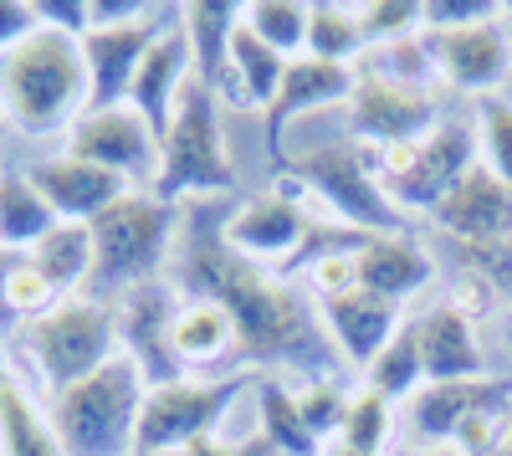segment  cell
<instances>
[{
	"mask_svg": "<svg viewBox=\"0 0 512 456\" xmlns=\"http://www.w3.org/2000/svg\"><path fill=\"white\" fill-rule=\"evenodd\" d=\"M180 287L185 298L221 303L236 323L241 359L251 364H297L313 369V380H328L333 354L323 349V334L292 282L277 272L236 257L226 246L221 221H210L205 205H195L185 221V252H180Z\"/></svg>",
	"mask_w": 512,
	"mask_h": 456,
	"instance_id": "1",
	"label": "cell"
},
{
	"mask_svg": "<svg viewBox=\"0 0 512 456\" xmlns=\"http://www.w3.org/2000/svg\"><path fill=\"white\" fill-rule=\"evenodd\" d=\"M0 108L21 134H57L88 113V62L82 41L41 26L0 57Z\"/></svg>",
	"mask_w": 512,
	"mask_h": 456,
	"instance_id": "2",
	"label": "cell"
},
{
	"mask_svg": "<svg viewBox=\"0 0 512 456\" xmlns=\"http://www.w3.org/2000/svg\"><path fill=\"white\" fill-rule=\"evenodd\" d=\"M144 395H149L144 369L128 354H113L98 375H88L82 385L52 400V431L62 451L67 456H134Z\"/></svg>",
	"mask_w": 512,
	"mask_h": 456,
	"instance_id": "3",
	"label": "cell"
},
{
	"mask_svg": "<svg viewBox=\"0 0 512 456\" xmlns=\"http://www.w3.org/2000/svg\"><path fill=\"white\" fill-rule=\"evenodd\" d=\"M226 190H236V164L221 134V103L200 77H190L180 93V108L159 139L154 195L164 205H180L195 195H226Z\"/></svg>",
	"mask_w": 512,
	"mask_h": 456,
	"instance_id": "4",
	"label": "cell"
},
{
	"mask_svg": "<svg viewBox=\"0 0 512 456\" xmlns=\"http://www.w3.org/2000/svg\"><path fill=\"white\" fill-rule=\"evenodd\" d=\"M405 410L425 446H446L461 456H502V441H512V380L497 375L420 385Z\"/></svg>",
	"mask_w": 512,
	"mask_h": 456,
	"instance_id": "5",
	"label": "cell"
},
{
	"mask_svg": "<svg viewBox=\"0 0 512 456\" xmlns=\"http://www.w3.org/2000/svg\"><path fill=\"white\" fill-rule=\"evenodd\" d=\"M180 205H164L159 195H118L103 216L88 221L93 231V287L98 293H128L149 277H159V262L175 236Z\"/></svg>",
	"mask_w": 512,
	"mask_h": 456,
	"instance_id": "6",
	"label": "cell"
},
{
	"mask_svg": "<svg viewBox=\"0 0 512 456\" xmlns=\"http://www.w3.org/2000/svg\"><path fill=\"white\" fill-rule=\"evenodd\" d=\"M369 164H374V180L390 195L395 211H425L431 216L441 205V195L466 170H477V123L466 129L461 118H441L431 134H420L410 144L369 149Z\"/></svg>",
	"mask_w": 512,
	"mask_h": 456,
	"instance_id": "7",
	"label": "cell"
},
{
	"mask_svg": "<svg viewBox=\"0 0 512 456\" xmlns=\"http://www.w3.org/2000/svg\"><path fill=\"white\" fill-rule=\"evenodd\" d=\"M287 170L297 180H308V190L338 216V226H349L359 236H410L405 211H395L390 195L379 190L369 149L359 139H338L313 154H297L287 159Z\"/></svg>",
	"mask_w": 512,
	"mask_h": 456,
	"instance_id": "8",
	"label": "cell"
},
{
	"mask_svg": "<svg viewBox=\"0 0 512 456\" xmlns=\"http://www.w3.org/2000/svg\"><path fill=\"white\" fill-rule=\"evenodd\" d=\"M26 349L41 369L52 395L82 385L88 375L123 354L118 349V318L103 298H67L62 308H47L41 318L26 323Z\"/></svg>",
	"mask_w": 512,
	"mask_h": 456,
	"instance_id": "9",
	"label": "cell"
},
{
	"mask_svg": "<svg viewBox=\"0 0 512 456\" xmlns=\"http://www.w3.org/2000/svg\"><path fill=\"white\" fill-rule=\"evenodd\" d=\"M256 385V375H226V380H169V385H149L144 410H139V436H134V456H154V451H175L190 441L216 436L221 421L231 416V405Z\"/></svg>",
	"mask_w": 512,
	"mask_h": 456,
	"instance_id": "10",
	"label": "cell"
},
{
	"mask_svg": "<svg viewBox=\"0 0 512 456\" xmlns=\"http://www.w3.org/2000/svg\"><path fill=\"white\" fill-rule=\"evenodd\" d=\"M185 6H149L139 21L123 26H88L82 36V62H88V108H118L128 103L134 72L149 57V47L180 21Z\"/></svg>",
	"mask_w": 512,
	"mask_h": 456,
	"instance_id": "11",
	"label": "cell"
},
{
	"mask_svg": "<svg viewBox=\"0 0 512 456\" xmlns=\"http://www.w3.org/2000/svg\"><path fill=\"white\" fill-rule=\"evenodd\" d=\"M441 123V108L431 93L405 88V82L384 77L374 67L354 72V93H349V139L369 144V149H390V144H410L420 134H431Z\"/></svg>",
	"mask_w": 512,
	"mask_h": 456,
	"instance_id": "12",
	"label": "cell"
},
{
	"mask_svg": "<svg viewBox=\"0 0 512 456\" xmlns=\"http://www.w3.org/2000/svg\"><path fill=\"white\" fill-rule=\"evenodd\" d=\"M67 154L98 164V170H108L118 180H154V170H159V139L128 103L82 113L72 123Z\"/></svg>",
	"mask_w": 512,
	"mask_h": 456,
	"instance_id": "13",
	"label": "cell"
},
{
	"mask_svg": "<svg viewBox=\"0 0 512 456\" xmlns=\"http://www.w3.org/2000/svg\"><path fill=\"white\" fill-rule=\"evenodd\" d=\"M318 221L297 205L292 195H256L246 200L241 211H231V221H221L226 231V246L236 257L267 267L287 282V267L297 262V252H303V241Z\"/></svg>",
	"mask_w": 512,
	"mask_h": 456,
	"instance_id": "14",
	"label": "cell"
},
{
	"mask_svg": "<svg viewBox=\"0 0 512 456\" xmlns=\"http://www.w3.org/2000/svg\"><path fill=\"white\" fill-rule=\"evenodd\" d=\"M175 287L164 277H149L139 287L118 293V344L123 354L144 369L149 385H169V380H185L180 364H175V349H169V323H175Z\"/></svg>",
	"mask_w": 512,
	"mask_h": 456,
	"instance_id": "15",
	"label": "cell"
},
{
	"mask_svg": "<svg viewBox=\"0 0 512 456\" xmlns=\"http://www.w3.org/2000/svg\"><path fill=\"white\" fill-rule=\"evenodd\" d=\"M436 231H446L456 246H492V241H512V190L477 164L466 170L431 211Z\"/></svg>",
	"mask_w": 512,
	"mask_h": 456,
	"instance_id": "16",
	"label": "cell"
},
{
	"mask_svg": "<svg viewBox=\"0 0 512 456\" xmlns=\"http://www.w3.org/2000/svg\"><path fill=\"white\" fill-rule=\"evenodd\" d=\"M431 47V62L436 72L461 93H492L497 82L507 77L512 67V47H507V31H502V16L497 21H477V26H456V31H431L425 36Z\"/></svg>",
	"mask_w": 512,
	"mask_h": 456,
	"instance_id": "17",
	"label": "cell"
},
{
	"mask_svg": "<svg viewBox=\"0 0 512 456\" xmlns=\"http://www.w3.org/2000/svg\"><path fill=\"white\" fill-rule=\"evenodd\" d=\"M354 93V67H333V62H313V57H297L287 62V77L267 108V159L287 164V129L308 113H323L333 103H349Z\"/></svg>",
	"mask_w": 512,
	"mask_h": 456,
	"instance_id": "18",
	"label": "cell"
},
{
	"mask_svg": "<svg viewBox=\"0 0 512 456\" xmlns=\"http://www.w3.org/2000/svg\"><path fill=\"white\" fill-rule=\"evenodd\" d=\"M190 77H195V52H190L185 11H180V21L149 47V57H144L139 72H134V88H128V108L149 123L154 139H164V129H169V118H175L180 93H185Z\"/></svg>",
	"mask_w": 512,
	"mask_h": 456,
	"instance_id": "19",
	"label": "cell"
},
{
	"mask_svg": "<svg viewBox=\"0 0 512 456\" xmlns=\"http://www.w3.org/2000/svg\"><path fill=\"white\" fill-rule=\"evenodd\" d=\"M318 318H323V328H328L333 349L344 354L354 369H369V364L379 359V349L405 328L400 303L369 293V287H354V293L323 298V303H318Z\"/></svg>",
	"mask_w": 512,
	"mask_h": 456,
	"instance_id": "20",
	"label": "cell"
},
{
	"mask_svg": "<svg viewBox=\"0 0 512 456\" xmlns=\"http://www.w3.org/2000/svg\"><path fill=\"white\" fill-rule=\"evenodd\" d=\"M26 180L41 190V200L57 211V221H77L88 226L93 216H103L118 195H128V180L98 170L88 159H72V154H57V159H41L26 170Z\"/></svg>",
	"mask_w": 512,
	"mask_h": 456,
	"instance_id": "21",
	"label": "cell"
},
{
	"mask_svg": "<svg viewBox=\"0 0 512 456\" xmlns=\"http://www.w3.org/2000/svg\"><path fill=\"white\" fill-rule=\"evenodd\" d=\"M415 339H420L425 385H451V380H482L487 375V354L477 344V323L456 303H441L425 318H415Z\"/></svg>",
	"mask_w": 512,
	"mask_h": 456,
	"instance_id": "22",
	"label": "cell"
},
{
	"mask_svg": "<svg viewBox=\"0 0 512 456\" xmlns=\"http://www.w3.org/2000/svg\"><path fill=\"white\" fill-rule=\"evenodd\" d=\"M431 282H436V257L425 252L420 241H410V236H369L359 246V287H369V293L390 298V303H405Z\"/></svg>",
	"mask_w": 512,
	"mask_h": 456,
	"instance_id": "23",
	"label": "cell"
},
{
	"mask_svg": "<svg viewBox=\"0 0 512 456\" xmlns=\"http://www.w3.org/2000/svg\"><path fill=\"white\" fill-rule=\"evenodd\" d=\"M169 349H175L180 369H216V364L241 354V339H236V323L221 303L185 298L175 308V323H169Z\"/></svg>",
	"mask_w": 512,
	"mask_h": 456,
	"instance_id": "24",
	"label": "cell"
},
{
	"mask_svg": "<svg viewBox=\"0 0 512 456\" xmlns=\"http://www.w3.org/2000/svg\"><path fill=\"white\" fill-rule=\"evenodd\" d=\"M236 26H241V6H231V0H195V6H185V36H190V52H195V77L210 93H221V82L231 72Z\"/></svg>",
	"mask_w": 512,
	"mask_h": 456,
	"instance_id": "25",
	"label": "cell"
},
{
	"mask_svg": "<svg viewBox=\"0 0 512 456\" xmlns=\"http://www.w3.org/2000/svg\"><path fill=\"white\" fill-rule=\"evenodd\" d=\"M26 262L36 267V277L47 282L52 293H72V287L93 282V231L77 226V221H57L31 246Z\"/></svg>",
	"mask_w": 512,
	"mask_h": 456,
	"instance_id": "26",
	"label": "cell"
},
{
	"mask_svg": "<svg viewBox=\"0 0 512 456\" xmlns=\"http://www.w3.org/2000/svg\"><path fill=\"white\" fill-rule=\"evenodd\" d=\"M0 456H67L52 416H41L6 369H0Z\"/></svg>",
	"mask_w": 512,
	"mask_h": 456,
	"instance_id": "27",
	"label": "cell"
},
{
	"mask_svg": "<svg viewBox=\"0 0 512 456\" xmlns=\"http://www.w3.org/2000/svg\"><path fill=\"white\" fill-rule=\"evenodd\" d=\"M256 416H262V436H267L282 456H323V441L308 431L303 405H297V395H292L282 380L256 375Z\"/></svg>",
	"mask_w": 512,
	"mask_h": 456,
	"instance_id": "28",
	"label": "cell"
},
{
	"mask_svg": "<svg viewBox=\"0 0 512 456\" xmlns=\"http://www.w3.org/2000/svg\"><path fill=\"white\" fill-rule=\"evenodd\" d=\"M369 47L359 11L354 6H333V0H313L308 6V57L333 62V67H354L359 52Z\"/></svg>",
	"mask_w": 512,
	"mask_h": 456,
	"instance_id": "29",
	"label": "cell"
},
{
	"mask_svg": "<svg viewBox=\"0 0 512 456\" xmlns=\"http://www.w3.org/2000/svg\"><path fill=\"white\" fill-rule=\"evenodd\" d=\"M57 226V211L26 175H0V246H31Z\"/></svg>",
	"mask_w": 512,
	"mask_h": 456,
	"instance_id": "30",
	"label": "cell"
},
{
	"mask_svg": "<svg viewBox=\"0 0 512 456\" xmlns=\"http://www.w3.org/2000/svg\"><path fill=\"white\" fill-rule=\"evenodd\" d=\"M308 6L313 0H251L241 6V26L267 41V47L287 62H297V52L308 57Z\"/></svg>",
	"mask_w": 512,
	"mask_h": 456,
	"instance_id": "31",
	"label": "cell"
},
{
	"mask_svg": "<svg viewBox=\"0 0 512 456\" xmlns=\"http://www.w3.org/2000/svg\"><path fill=\"white\" fill-rule=\"evenodd\" d=\"M425 385V369H420V339H415V318H405V328L379 349V359L364 369V390L384 395V400H410Z\"/></svg>",
	"mask_w": 512,
	"mask_h": 456,
	"instance_id": "32",
	"label": "cell"
},
{
	"mask_svg": "<svg viewBox=\"0 0 512 456\" xmlns=\"http://www.w3.org/2000/svg\"><path fill=\"white\" fill-rule=\"evenodd\" d=\"M390 436H395V405L384 395H374V390H359L349 400V416H344V426H338L333 441H344L364 456H379L384 446H390Z\"/></svg>",
	"mask_w": 512,
	"mask_h": 456,
	"instance_id": "33",
	"label": "cell"
},
{
	"mask_svg": "<svg viewBox=\"0 0 512 456\" xmlns=\"http://www.w3.org/2000/svg\"><path fill=\"white\" fill-rule=\"evenodd\" d=\"M477 154L487 170L512 190V103L507 98H477Z\"/></svg>",
	"mask_w": 512,
	"mask_h": 456,
	"instance_id": "34",
	"label": "cell"
},
{
	"mask_svg": "<svg viewBox=\"0 0 512 456\" xmlns=\"http://www.w3.org/2000/svg\"><path fill=\"white\" fill-rule=\"evenodd\" d=\"M364 41L369 47H390V41H405L425 26V6L420 0H369V6H354Z\"/></svg>",
	"mask_w": 512,
	"mask_h": 456,
	"instance_id": "35",
	"label": "cell"
},
{
	"mask_svg": "<svg viewBox=\"0 0 512 456\" xmlns=\"http://www.w3.org/2000/svg\"><path fill=\"white\" fill-rule=\"evenodd\" d=\"M349 400H354V395H344V385H333V380H313L308 390H297V405H303V421H308V431H313L323 446L338 436V426H344V416H349Z\"/></svg>",
	"mask_w": 512,
	"mask_h": 456,
	"instance_id": "36",
	"label": "cell"
},
{
	"mask_svg": "<svg viewBox=\"0 0 512 456\" xmlns=\"http://www.w3.org/2000/svg\"><path fill=\"white\" fill-rule=\"evenodd\" d=\"M497 16H502L497 0H425V31H456V26H477Z\"/></svg>",
	"mask_w": 512,
	"mask_h": 456,
	"instance_id": "37",
	"label": "cell"
},
{
	"mask_svg": "<svg viewBox=\"0 0 512 456\" xmlns=\"http://www.w3.org/2000/svg\"><path fill=\"white\" fill-rule=\"evenodd\" d=\"M0 298H6L11 308H21V313H36V318H41L57 293L36 277V267H31V262H21V267H11L6 277H0Z\"/></svg>",
	"mask_w": 512,
	"mask_h": 456,
	"instance_id": "38",
	"label": "cell"
},
{
	"mask_svg": "<svg viewBox=\"0 0 512 456\" xmlns=\"http://www.w3.org/2000/svg\"><path fill=\"white\" fill-rule=\"evenodd\" d=\"M36 6V21L41 26H52V31H67V36H88L93 26V11H88V0H31Z\"/></svg>",
	"mask_w": 512,
	"mask_h": 456,
	"instance_id": "39",
	"label": "cell"
},
{
	"mask_svg": "<svg viewBox=\"0 0 512 456\" xmlns=\"http://www.w3.org/2000/svg\"><path fill=\"white\" fill-rule=\"evenodd\" d=\"M154 456H282L262 431H256L251 441H241V446H231V441H221V436H205V441H190V446H175V451H154Z\"/></svg>",
	"mask_w": 512,
	"mask_h": 456,
	"instance_id": "40",
	"label": "cell"
},
{
	"mask_svg": "<svg viewBox=\"0 0 512 456\" xmlns=\"http://www.w3.org/2000/svg\"><path fill=\"white\" fill-rule=\"evenodd\" d=\"M41 21H36V6L31 0H0V57L16 52L26 36H36Z\"/></svg>",
	"mask_w": 512,
	"mask_h": 456,
	"instance_id": "41",
	"label": "cell"
},
{
	"mask_svg": "<svg viewBox=\"0 0 512 456\" xmlns=\"http://www.w3.org/2000/svg\"><path fill=\"white\" fill-rule=\"evenodd\" d=\"M93 11V26H123V21H139L149 6L144 0H88Z\"/></svg>",
	"mask_w": 512,
	"mask_h": 456,
	"instance_id": "42",
	"label": "cell"
},
{
	"mask_svg": "<svg viewBox=\"0 0 512 456\" xmlns=\"http://www.w3.org/2000/svg\"><path fill=\"white\" fill-rule=\"evenodd\" d=\"M323 456H364V451H354V446H344V441H328Z\"/></svg>",
	"mask_w": 512,
	"mask_h": 456,
	"instance_id": "43",
	"label": "cell"
},
{
	"mask_svg": "<svg viewBox=\"0 0 512 456\" xmlns=\"http://www.w3.org/2000/svg\"><path fill=\"white\" fill-rule=\"evenodd\" d=\"M405 456H461V451H446V446H415V451H405Z\"/></svg>",
	"mask_w": 512,
	"mask_h": 456,
	"instance_id": "44",
	"label": "cell"
},
{
	"mask_svg": "<svg viewBox=\"0 0 512 456\" xmlns=\"http://www.w3.org/2000/svg\"><path fill=\"white\" fill-rule=\"evenodd\" d=\"M502 339H507V349H512V313L502 318Z\"/></svg>",
	"mask_w": 512,
	"mask_h": 456,
	"instance_id": "45",
	"label": "cell"
},
{
	"mask_svg": "<svg viewBox=\"0 0 512 456\" xmlns=\"http://www.w3.org/2000/svg\"><path fill=\"white\" fill-rule=\"evenodd\" d=\"M507 446H512V441H507Z\"/></svg>",
	"mask_w": 512,
	"mask_h": 456,
	"instance_id": "46",
	"label": "cell"
}]
</instances>
